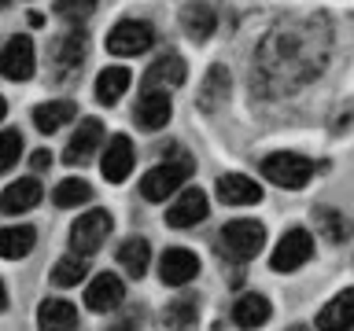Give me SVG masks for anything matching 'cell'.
Masks as SVG:
<instances>
[{"mask_svg": "<svg viewBox=\"0 0 354 331\" xmlns=\"http://www.w3.org/2000/svg\"><path fill=\"white\" fill-rule=\"evenodd\" d=\"M328 55V22L325 19H295L281 22L259 48V70L273 88H292L310 81Z\"/></svg>", "mask_w": 354, "mask_h": 331, "instance_id": "cell-1", "label": "cell"}, {"mask_svg": "<svg viewBox=\"0 0 354 331\" xmlns=\"http://www.w3.org/2000/svg\"><path fill=\"white\" fill-rule=\"evenodd\" d=\"M166 162H159L155 170L144 173L140 181V195L148 199V203H162V199H170L177 188H181L188 177H192V159L181 151V148H166Z\"/></svg>", "mask_w": 354, "mask_h": 331, "instance_id": "cell-2", "label": "cell"}, {"mask_svg": "<svg viewBox=\"0 0 354 331\" xmlns=\"http://www.w3.org/2000/svg\"><path fill=\"white\" fill-rule=\"evenodd\" d=\"M262 243H266V228H262V221H251V217H236L229 225H221V232H218V250L229 261L259 258Z\"/></svg>", "mask_w": 354, "mask_h": 331, "instance_id": "cell-3", "label": "cell"}, {"mask_svg": "<svg viewBox=\"0 0 354 331\" xmlns=\"http://www.w3.org/2000/svg\"><path fill=\"white\" fill-rule=\"evenodd\" d=\"M314 173H317V162H310V159H303V154H295V151H277V154H270V159L262 162L266 181H273L277 188H292V192L306 188V181Z\"/></svg>", "mask_w": 354, "mask_h": 331, "instance_id": "cell-4", "label": "cell"}, {"mask_svg": "<svg viewBox=\"0 0 354 331\" xmlns=\"http://www.w3.org/2000/svg\"><path fill=\"white\" fill-rule=\"evenodd\" d=\"M111 228H115V221H111L107 210H85V214L71 225V250L93 258V254L104 247V239L111 236Z\"/></svg>", "mask_w": 354, "mask_h": 331, "instance_id": "cell-5", "label": "cell"}, {"mask_svg": "<svg viewBox=\"0 0 354 331\" xmlns=\"http://www.w3.org/2000/svg\"><path fill=\"white\" fill-rule=\"evenodd\" d=\"M310 258H314V236H310L306 228H288L281 236V243L273 247L270 265L277 272H295L299 265H306Z\"/></svg>", "mask_w": 354, "mask_h": 331, "instance_id": "cell-6", "label": "cell"}, {"mask_svg": "<svg viewBox=\"0 0 354 331\" xmlns=\"http://www.w3.org/2000/svg\"><path fill=\"white\" fill-rule=\"evenodd\" d=\"M151 41H155V30L148 26V22H137V19H126V22H118L115 30L107 33V52L111 55H144L151 48Z\"/></svg>", "mask_w": 354, "mask_h": 331, "instance_id": "cell-7", "label": "cell"}, {"mask_svg": "<svg viewBox=\"0 0 354 331\" xmlns=\"http://www.w3.org/2000/svg\"><path fill=\"white\" fill-rule=\"evenodd\" d=\"M210 214V199L203 188H185L181 195L174 199V206L166 210V225L170 228H192Z\"/></svg>", "mask_w": 354, "mask_h": 331, "instance_id": "cell-8", "label": "cell"}, {"mask_svg": "<svg viewBox=\"0 0 354 331\" xmlns=\"http://www.w3.org/2000/svg\"><path fill=\"white\" fill-rule=\"evenodd\" d=\"M0 74L8 81H30L33 77V41L26 33H15L0 52Z\"/></svg>", "mask_w": 354, "mask_h": 331, "instance_id": "cell-9", "label": "cell"}, {"mask_svg": "<svg viewBox=\"0 0 354 331\" xmlns=\"http://www.w3.org/2000/svg\"><path fill=\"white\" fill-rule=\"evenodd\" d=\"M100 143H104V121H100V118H85L82 126L74 129V137L66 140L63 162H66V166H82V162H88Z\"/></svg>", "mask_w": 354, "mask_h": 331, "instance_id": "cell-10", "label": "cell"}, {"mask_svg": "<svg viewBox=\"0 0 354 331\" xmlns=\"http://www.w3.org/2000/svg\"><path fill=\"white\" fill-rule=\"evenodd\" d=\"M196 272H199V258H196L192 250H185V247L162 250V258H159V280H162L166 287L192 283V280H196Z\"/></svg>", "mask_w": 354, "mask_h": 331, "instance_id": "cell-11", "label": "cell"}, {"mask_svg": "<svg viewBox=\"0 0 354 331\" xmlns=\"http://www.w3.org/2000/svg\"><path fill=\"white\" fill-rule=\"evenodd\" d=\"M100 173H104V181H111V184H122L133 173V140L126 132H118V137L107 140V151H104V159H100Z\"/></svg>", "mask_w": 354, "mask_h": 331, "instance_id": "cell-12", "label": "cell"}, {"mask_svg": "<svg viewBox=\"0 0 354 331\" xmlns=\"http://www.w3.org/2000/svg\"><path fill=\"white\" fill-rule=\"evenodd\" d=\"M122 298H126V283H122L115 272H100L96 280L85 287V305L93 309V313H111V309L122 305Z\"/></svg>", "mask_w": 354, "mask_h": 331, "instance_id": "cell-13", "label": "cell"}, {"mask_svg": "<svg viewBox=\"0 0 354 331\" xmlns=\"http://www.w3.org/2000/svg\"><path fill=\"white\" fill-rule=\"evenodd\" d=\"M170 110H174V103H170V92H162V88H144V96L137 99V126L140 129H148V132H155V129H162L166 121H170Z\"/></svg>", "mask_w": 354, "mask_h": 331, "instance_id": "cell-14", "label": "cell"}, {"mask_svg": "<svg viewBox=\"0 0 354 331\" xmlns=\"http://www.w3.org/2000/svg\"><path fill=\"white\" fill-rule=\"evenodd\" d=\"M218 199L225 206H254L262 203V184L243 173H225L218 177Z\"/></svg>", "mask_w": 354, "mask_h": 331, "instance_id": "cell-15", "label": "cell"}, {"mask_svg": "<svg viewBox=\"0 0 354 331\" xmlns=\"http://www.w3.org/2000/svg\"><path fill=\"white\" fill-rule=\"evenodd\" d=\"M41 203V181H33V177H22V181H11L4 188V195H0V214H26Z\"/></svg>", "mask_w": 354, "mask_h": 331, "instance_id": "cell-16", "label": "cell"}, {"mask_svg": "<svg viewBox=\"0 0 354 331\" xmlns=\"http://www.w3.org/2000/svg\"><path fill=\"white\" fill-rule=\"evenodd\" d=\"M185 59L181 55H174V52H166L159 55L148 70H144V88H177L185 81Z\"/></svg>", "mask_w": 354, "mask_h": 331, "instance_id": "cell-17", "label": "cell"}, {"mask_svg": "<svg viewBox=\"0 0 354 331\" xmlns=\"http://www.w3.org/2000/svg\"><path fill=\"white\" fill-rule=\"evenodd\" d=\"M85 52H88V37L82 30H71V33H63L59 41H52V59L59 70H77V66L85 63Z\"/></svg>", "mask_w": 354, "mask_h": 331, "instance_id": "cell-18", "label": "cell"}, {"mask_svg": "<svg viewBox=\"0 0 354 331\" xmlns=\"http://www.w3.org/2000/svg\"><path fill=\"white\" fill-rule=\"evenodd\" d=\"M354 324V287L351 291H339L332 302L317 313V328H328V331H343Z\"/></svg>", "mask_w": 354, "mask_h": 331, "instance_id": "cell-19", "label": "cell"}, {"mask_svg": "<svg viewBox=\"0 0 354 331\" xmlns=\"http://www.w3.org/2000/svg\"><path fill=\"white\" fill-rule=\"evenodd\" d=\"M270 298L266 294H240L236 305H232V324L240 328H262L270 320Z\"/></svg>", "mask_w": 354, "mask_h": 331, "instance_id": "cell-20", "label": "cell"}, {"mask_svg": "<svg viewBox=\"0 0 354 331\" xmlns=\"http://www.w3.org/2000/svg\"><path fill=\"white\" fill-rule=\"evenodd\" d=\"M214 26H218V19H214V8L210 4H185L181 8V30L188 33L192 41H207L210 33H214Z\"/></svg>", "mask_w": 354, "mask_h": 331, "instance_id": "cell-21", "label": "cell"}, {"mask_svg": "<svg viewBox=\"0 0 354 331\" xmlns=\"http://www.w3.org/2000/svg\"><path fill=\"white\" fill-rule=\"evenodd\" d=\"M232 92V77L221 63H214L203 77V88H199V107L203 110H214L218 103H225V96Z\"/></svg>", "mask_w": 354, "mask_h": 331, "instance_id": "cell-22", "label": "cell"}, {"mask_svg": "<svg viewBox=\"0 0 354 331\" xmlns=\"http://www.w3.org/2000/svg\"><path fill=\"white\" fill-rule=\"evenodd\" d=\"M74 114H77V107L71 99H48V103L33 107V126L41 132H55V129H63L66 121H74Z\"/></svg>", "mask_w": 354, "mask_h": 331, "instance_id": "cell-23", "label": "cell"}, {"mask_svg": "<svg viewBox=\"0 0 354 331\" xmlns=\"http://www.w3.org/2000/svg\"><path fill=\"white\" fill-rule=\"evenodd\" d=\"M33 239H37V232L30 225H11V228H0V258L8 261H19L26 258L33 250Z\"/></svg>", "mask_w": 354, "mask_h": 331, "instance_id": "cell-24", "label": "cell"}, {"mask_svg": "<svg viewBox=\"0 0 354 331\" xmlns=\"http://www.w3.org/2000/svg\"><path fill=\"white\" fill-rule=\"evenodd\" d=\"M148 261H151V247H148V239H140V236L122 239V247H118V265L126 269V276L140 280L144 269H148Z\"/></svg>", "mask_w": 354, "mask_h": 331, "instance_id": "cell-25", "label": "cell"}, {"mask_svg": "<svg viewBox=\"0 0 354 331\" xmlns=\"http://www.w3.org/2000/svg\"><path fill=\"white\" fill-rule=\"evenodd\" d=\"M129 70L126 66H107V70H100V77H96V99L104 107H111V103H118L122 99V92L129 88Z\"/></svg>", "mask_w": 354, "mask_h": 331, "instance_id": "cell-26", "label": "cell"}, {"mask_svg": "<svg viewBox=\"0 0 354 331\" xmlns=\"http://www.w3.org/2000/svg\"><path fill=\"white\" fill-rule=\"evenodd\" d=\"M37 324L41 328H59V331L77 328V309L66 302V298H48V302H41V309H37Z\"/></svg>", "mask_w": 354, "mask_h": 331, "instance_id": "cell-27", "label": "cell"}, {"mask_svg": "<svg viewBox=\"0 0 354 331\" xmlns=\"http://www.w3.org/2000/svg\"><path fill=\"white\" fill-rule=\"evenodd\" d=\"M85 272H88V254L71 250L66 258L55 261V269H52V283H59V287H74V283H82V280H85Z\"/></svg>", "mask_w": 354, "mask_h": 331, "instance_id": "cell-28", "label": "cell"}, {"mask_svg": "<svg viewBox=\"0 0 354 331\" xmlns=\"http://www.w3.org/2000/svg\"><path fill=\"white\" fill-rule=\"evenodd\" d=\"M314 221H317L321 236H325L328 243H343V239H351V221L343 217L339 210H332V206H317V210H314Z\"/></svg>", "mask_w": 354, "mask_h": 331, "instance_id": "cell-29", "label": "cell"}, {"mask_svg": "<svg viewBox=\"0 0 354 331\" xmlns=\"http://www.w3.org/2000/svg\"><path fill=\"white\" fill-rule=\"evenodd\" d=\"M52 199H55V206H63V210L85 206L88 199H93V188H88L82 177H66V181H59V188L52 192Z\"/></svg>", "mask_w": 354, "mask_h": 331, "instance_id": "cell-30", "label": "cell"}, {"mask_svg": "<svg viewBox=\"0 0 354 331\" xmlns=\"http://www.w3.org/2000/svg\"><path fill=\"white\" fill-rule=\"evenodd\" d=\"M162 320L170 328H192L196 324V294H185V298H177L174 305H166Z\"/></svg>", "mask_w": 354, "mask_h": 331, "instance_id": "cell-31", "label": "cell"}, {"mask_svg": "<svg viewBox=\"0 0 354 331\" xmlns=\"http://www.w3.org/2000/svg\"><path fill=\"white\" fill-rule=\"evenodd\" d=\"M100 0H55V15H59L63 22H71V26H77V22H85L88 15L96 11Z\"/></svg>", "mask_w": 354, "mask_h": 331, "instance_id": "cell-32", "label": "cell"}, {"mask_svg": "<svg viewBox=\"0 0 354 331\" xmlns=\"http://www.w3.org/2000/svg\"><path fill=\"white\" fill-rule=\"evenodd\" d=\"M19 159H22V137L15 129H4L0 132V173H8Z\"/></svg>", "mask_w": 354, "mask_h": 331, "instance_id": "cell-33", "label": "cell"}, {"mask_svg": "<svg viewBox=\"0 0 354 331\" xmlns=\"http://www.w3.org/2000/svg\"><path fill=\"white\" fill-rule=\"evenodd\" d=\"M30 162H33V170H44V166L52 162V154H48V151L41 148V151H33V159H30Z\"/></svg>", "mask_w": 354, "mask_h": 331, "instance_id": "cell-34", "label": "cell"}, {"mask_svg": "<svg viewBox=\"0 0 354 331\" xmlns=\"http://www.w3.org/2000/svg\"><path fill=\"white\" fill-rule=\"evenodd\" d=\"M0 309H8V291H4V280H0Z\"/></svg>", "mask_w": 354, "mask_h": 331, "instance_id": "cell-35", "label": "cell"}, {"mask_svg": "<svg viewBox=\"0 0 354 331\" xmlns=\"http://www.w3.org/2000/svg\"><path fill=\"white\" fill-rule=\"evenodd\" d=\"M4 114H8V103H4V96H0V121H4Z\"/></svg>", "mask_w": 354, "mask_h": 331, "instance_id": "cell-36", "label": "cell"}, {"mask_svg": "<svg viewBox=\"0 0 354 331\" xmlns=\"http://www.w3.org/2000/svg\"><path fill=\"white\" fill-rule=\"evenodd\" d=\"M8 4H11V0H0V8H8Z\"/></svg>", "mask_w": 354, "mask_h": 331, "instance_id": "cell-37", "label": "cell"}]
</instances>
